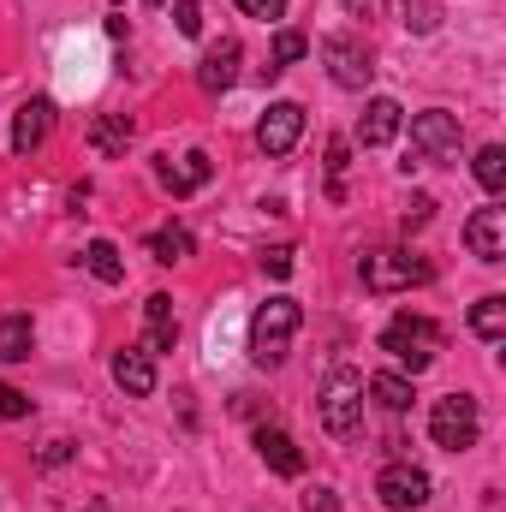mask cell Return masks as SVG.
Wrapping results in <instances>:
<instances>
[{
  "label": "cell",
  "instance_id": "obj_1",
  "mask_svg": "<svg viewBox=\"0 0 506 512\" xmlns=\"http://www.w3.org/2000/svg\"><path fill=\"white\" fill-rule=\"evenodd\" d=\"M298 322H304V310H298V298H286V292L256 310L251 316V364L256 370H280V364H286Z\"/></svg>",
  "mask_w": 506,
  "mask_h": 512
},
{
  "label": "cell",
  "instance_id": "obj_2",
  "mask_svg": "<svg viewBox=\"0 0 506 512\" xmlns=\"http://www.w3.org/2000/svg\"><path fill=\"white\" fill-rule=\"evenodd\" d=\"M381 352H387L393 364H405L411 376H423V370L435 364V352H441V328H435L429 316H411V310H399V316L381 328Z\"/></svg>",
  "mask_w": 506,
  "mask_h": 512
},
{
  "label": "cell",
  "instance_id": "obj_3",
  "mask_svg": "<svg viewBox=\"0 0 506 512\" xmlns=\"http://www.w3.org/2000/svg\"><path fill=\"white\" fill-rule=\"evenodd\" d=\"M429 435H435V447H447V453H471L477 435H483V411H477V399H471V393H447V399H435V405H429Z\"/></svg>",
  "mask_w": 506,
  "mask_h": 512
},
{
  "label": "cell",
  "instance_id": "obj_4",
  "mask_svg": "<svg viewBox=\"0 0 506 512\" xmlns=\"http://www.w3.org/2000/svg\"><path fill=\"white\" fill-rule=\"evenodd\" d=\"M322 429L328 435H358V423H364V376L358 370H334L328 382H322Z\"/></svg>",
  "mask_w": 506,
  "mask_h": 512
},
{
  "label": "cell",
  "instance_id": "obj_5",
  "mask_svg": "<svg viewBox=\"0 0 506 512\" xmlns=\"http://www.w3.org/2000/svg\"><path fill=\"white\" fill-rule=\"evenodd\" d=\"M358 274H364V286L370 292H405V286H423V280H435V262L429 256H411V251H370L358 262Z\"/></svg>",
  "mask_w": 506,
  "mask_h": 512
},
{
  "label": "cell",
  "instance_id": "obj_6",
  "mask_svg": "<svg viewBox=\"0 0 506 512\" xmlns=\"http://www.w3.org/2000/svg\"><path fill=\"white\" fill-rule=\"evenodd\" d=\"M459 143H465V131H459V114H447V108H429V114L411 120V155L429 161V167L459 161Z\"/></svg>",
  "mask_w": 506,
  "mask_h": 512
},
{
  "label": "cell",
  "instance_id": "obj_7",
  "mask_svg": "<svg viewBox=\"0 0 506 512\" xmlns=\"http://www.w3.org/2000/svg\"><path fill=\"white\" fill-rule=\"evenodd\" d=\"M429 495H435V483H429V471L411 465V459L387 465V471L376 477V501L387 512H417V507H429Z\"/></svg>",
  "mask_w": 506,
  "mask_h": 512
},
{
  "label": "cell",
  "instance_id": "obj_8",
  "mask_svg": "<svg viewBox=\"0 0 506 512\" xmlns=\"http://www.w3.org/2000/svg\"><path fill=\"white\" fill-rule=\"evenodd\" d=\"M298 137H304V108L298 102H268V114L256 120V149L268 161H286L298 149Z\"/></svg>",
  "mask_w": 506,
  "mask_h": 512
},
{
  "label": "cell",
  "instance_id": "obj_9",
  "mask_svg": "<svg viewBox=\"0 0 506 512\" xmlns=\"http://www.w3.org/2000/svg\"><path fill=\"white\" fill-rule=\"evenodd\" d=\"M322 60H328V78L340 84V90H364L370 84V54H364V42L358 36H346V30H334V36H322Z\"/></svg>",
  "mask_w": 506,
  "mask_h": 512
},
{
  "label": "cell",
  "instance_id": "obj_10",
  "mask_svg": "<svg viewBox=\"0 0 506 512\" xmlns=\"http://www.w3.org/2000/svg\"><path fill=\"white\" fill-rule=\"evenodd\" d=\"M239 60H245L239 36H221V42H209V54H203V66H197V84H203L209 96L233 90V84H239Z\"/></svg>",
  "mask_w": 506,
  "mask_h": 512
},
{
  "label": "cell",
  "instance_id": "obj_11",
  "mask_svg": "<svg viewBox=\"0 0 506 512\" xmlns=\"http://www.w3.org/2000/svg\"><path fill=\"white\" fill-rule=\"evenodd\" d=\"M155 179H161V191H173V197H191V191H203L209 179H215V161L203 155V149H191V155H167L161 167H155Z\"/></svg>",
  "mask_w": 506,
  "mask_h": 512
},
{
  "label": "cell",
  "instance_id": "obj_12",
  "mask_svg": "<svg viewBox=\"0 0 506 512\" xmlns=\"http://www.w3.org/2000/svg\"><path fill=\"white\" fill-rule=\"evenodd\" d=\"M54 131V102L48 96H30L18 114H12V155H36Z\"/></svg>",
  "mask_w": 506,
  "mask_h": 512
},
{
  "label": "cell",
  "instance_id": "obj_13",
  "mask_svg": "<svg viewBox=\"0 0 506 512\" xmlns=\"http://www.w3.org/2000/svg\"><path fill=\"white\" fill-rule=\"evenodd\" d=\"M399 126H405V108H399L393 96H370V102H364V120H358V143H364V149H387V143L399 137Z\"/></svg>",
  "mask_w": 506,
  "mask_h": 512
},
{
  "label": "cell",
  "instance_id": "obj_14",
  "mask_svg": "<svg viewBox=\"0 0 506 512\" xmlns=\"http://www.w3.org/2000/svg\"><path fill=\"white\" fill-rule=\"evenodd\" d=\"M143 328H149V334H143V352H149V358L179 346V316H173V298H167V292H149V298H143Z\"/></svg>",
  "mask_w": 506,
  "mask_h": 512
},
{
  "label": "cell",
  "instance_id": "obj_15",
  "mask_svg": "<svg viewBox=\"0 0 506 512\" xmlns=\"http://www.w3.org/2000/svg\"><path fill=\"white\" fill-rule=\"evenodd\" d=\"M465 245L477 262H501L506 256V209H477L465 221Z\"/></svg>",
  "mask_w": 506,
  "mask_h": 512
},
{
  "label": "cell",
  "instance_id": "obj_16",
  "mask_svg": "<svg viewBox=\"0 0 506 512\" xmlns=\"http://www.w3.org/2000/svg\"><path fill=\"white\" fill-rule=\"evenodd\" d=\"M256 453H262V465H268L274 477H304V453H298V441H292L286 429L262 423V429H256Z\"/></svg>",
  "mask_w": 506,
  "mask_h": 512
},
{
  "label": "cell",
  "instance_id": "obj_17",
  "mask_svg": "<svg viewBox=\"0 0 506 512\" xmlns=\"http://www.w3.org/2000/svg\"><path fill=\"white\" fill-rule=\"evenodd\" d=\"M114 382H120V393H131V399L155 393V358H149L143 346H126V352H114Z\"/></svg>",
  "mask_w": 506,
  "mask_h": 512
},
{
  "label": "cell",
  "instance_id": "obj_18",
  "mask_svg": "<svg viewBox=\"0 0 506 512\" xmlns=\"http://www.w3.org/2000/svg\"><path fill=\"white\" fill-rule=\"evenodd\" d=\"M78 262H84L102 286H120V280H126V256H120V245H114V239H90Z\"/></svg>",
  "mask_w": 506,
  "mask_h": 512
},
{
  "label": "cell",
  "instance_id": "obj_19",
  "mask_svg": "<svg viewBox=\"0 0 506 512\" xmlns=\"http://www.w3.org/2000/svg\"><path fill=\"white\" fill-rule=\"evenodd\" d=\"M30 352H36L30 316H0V364H24Z\"/></svg>",
  "mask_w": 506,
  "mask_h": 512
},
{
  "label": "cell",
  "instance_id": "obj_20",
  "mask_svg": "<svg viewBox=\"0 0 506 512\" xmlns=\"http://www.w3.org/2000/svg\"><path fill=\"white\" fill-rule=\"evenodd\" d=\"M471 334H477V340H489V346L506 340V298H501V292H489V298H477V304H471Z\"/></svg>",
  "mask_w": 506,
  "mask_h": 512
},
{
  "label": "cell",
  "instance_id": "obj_21",
  "mask_svg": "<svg viewBox=\"0 0 506 512\" xmlns=\"http://www.w3.org/2000/svg\"><path fill=\"white\" fill-rule=\"evenodd\" d=\"M90 149H96V155H126L131 149V120L126 114H102V120L90 126Z\"/></svg>",
  "mask_w": 506,
  "mask_h": 512
},
{
  "label": "cell",
  "instance_id": "obj_22",
  "mask_svg": "<svg viewBox=\"0 0 506 512\" xmlns=\"http://www.w3.org/2000/svg\"><path fill=\"white\" fill-rule=\"evenodd\" d=\"M471 173H477V185H483L489 197H501V191H506V149H501V143H489V149H477V161H471Z\"/></svg>",
  "mask_w": 506,
  "mask_h": 512
},
{
  "label": "cell",
  "instance_id": "obj_23",
  "mask_svg": "<svg viewBox=\"0 0 506 512\" xmlns=\"http://www.w3.org/2000/svg\"><path fill=\"white\" fill-rule=\"evenodd\" d=\"M370 393H376V405L381 411H411V399H417V393H411V382H405V376H370Z\"/></svg>",
  "mask_w": 506,
  "mask_h": 512
},
{
  "label": "cell",
  "instance_id": "obj_24",
  "mask_svg": "<svg viewBox=\"0 0 506 512\" xmlns=\"http://www.w3.org/2000/svg\"><path fill=\"white\" fill-rule=\"evenodd\" d=\"M304 54H310V36H304V30H280V36H274V66H268V78H280V72L298 66Z\"/></svg>",
  "mask_w": 506,
  "mask_h": 512
},
{
  "label": "cell",
  "instance_id": "obj_25",
  "mask_svg": "<svg viewBox=\"0 0 506 512\" xmlns=\"http://www.w3.org/2000/svg\"><path fill=\"white\" fill-rule=\"evenodd\" d=\"M149 256H155V262H185V256H191V233H185V227L149 233Z\"/></svg>",
  "mask_w": 506,
  "mask_h": 512
},
{
  "label": "cell",
  "instance_id": "obj_26",
  "mask_svg": "<svg viewBox=\"0 0 506 512\" xmlns=\"http://www.w3.org/2000/svg\"><path fill=\"white\" fill-rule=\"evenodd\" d=\"M399 12H405V30H411V36L441 30V0H399Z\"/></svg>",
  "mask_w": 506,
  "mask_h": 512
},
{
  "label": "cell",
  "instance_id": "obj_27",
  "mask_svg": "<svg viewBox=\"0 0 506 512\" xmlns=\"http://www.w3.org/2000/svg\"><path fill=\"white\" fill-rule=\"evenodd\" d=\"M173 24H179V36H203V6L197 0H173Z\"/></svg>",
  "mask_w": 506,
  "mask_h": 512
},
{
  "label": "cell",
  "instance_id": "obj_28",
  "mask_svg": "<svg viewBox=\"0 0 506 512\" xmlns=\"http://www.w3.org/2000/svg\"><path fill=\"white\" fill-rule=\"evenodd\" d=\"M0 417H6V423L30 417V393H18V387H6V382H0Z\"/></svg>",
  "mask_w": 506,
  "mask_h": 512
},
{
  "label": "cell",
  "instance_id": "obj_29",
  "mask_svg": "<svg viewBox=\"0 0 506 512\" xmlns=\"http://www.w3.org/2000/svg\"><path fill=\"white\" fill-rule=\"evenodd\" d=\"M239 6H245L251 18H262V24H280V18H286V0H239Z\"/></svg>",
  "mask_w": 506,
  "mask_h": 512
},
{
  "label": "cell",
  "instance_id": "obj_30",
  "mask_svg": "<svg viewBox=\"0 0 506 512\" xmlns=\"http://www.w3.org/2000/svg\"><path fill=\"white\" fill-rule=\"evenodd\" d=\"M429 215H435V197H411V209H405V233L429 227Z\"/></svg>",
  "mask_w": 506,
  "mask_h": 512
},
{
  "label": "cell",
  "instance_id": "obj_31",
  "mask_svg": "<svg viewBox=\"0 0 506 512\" xmlns=\"http://www.w3.org/2000/svg\"><path fill=\"white\" fill-rule=\"evenodd\" d=\"M72 453H78V447H72V441H48V447H42V453H36V465H42V471H54V465H66V459H72Z\"/></svg>",
  "mask_w": 506,
  "mask_h": 512
},
{
  "label": "cell",
  "instance_id": "obj_32",
  "mask_svg": "<svg viewBox=\"0 0 506 512\" xmlns=\"http://www.w3.org/2000/svg\"><path fill=\"white\" fill-rule=\"evenodd\" d=\"M262 268H268L274 280H286V274H292V251H286V245H274V251H262Z\"/></svg>",
  "mask_w": 506,
  "mask_h": 512
},
{
  "label": "cell",
  "instance_id": "obj_33",
  "mask_svg": "<svg viewBox=\"0 0 506 512\" xmlns=\"http://www.w3.org/2000/svg\"><path fill=\"white\" fill-rule=\"evenodd\" d=\"M346 167H352V143H346V137H334V143H328V173L340 179Z\"/></svg>",
  "mask_w": 506,
  "mask_h": 512
},
{
  "label": "cell",
  "instance_id": "obj_34",
  "mask_svg": "<svg viewBox=\"0 0 506 512\" xmlns=\"http://www.w3.org/2000/svg\"><path fill=\"white\" fill-rule=\"evenodd\" d=\"M304 512H340V495H334V489H322V483H316V489H310V495H304Z\"/></svg>",
  "mask_w": 506,
  "mask_h": 512
},
{
  "label": "cell",
  "instance_id": "obj_35",
  "mask_svg": "<svg viewBox=\"0 0 506 512\" xmlns=\"http://www.w3.org/2000/svg\"><path fill=\"white\" fill-rule=\"evenodd\" d=\"M340 6H346L352 18H370V12H376V0H340Z\"/></svg>",
  "mask_w": 506,
  "mask_h": 512
},
{
  "label": "cell",
  "instance_id": "obj_36",
  "mask_svg": "<svg viewBox=\"0 0 506 512\" xmlns=\"http://www.w3.org/2000/svg\"><path fill=\"white\" fill-rule=\"evenodd\" d=\"M149 6H161V0H149Z\"/></svg>",
  "mask_w": 506,
  "mask_h": 512
},
{
  "label": "cell",
  "instance_id": "obj_37",
  "mask_svg": "<svg viewBox=\"0 0 506 512\" xmlns=\"http://www.w3.org/2000/svg\"><path fill=\"white\" fill-rule=\"evenodd\" d=\"M114 6H120V0H114Z\"/></svg>",
  "mask_w": 506,
  "mask_h": 512
}]
</instances>
